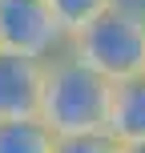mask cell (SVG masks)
Instances as JSON below:
<instances>
[{"instance_id":"obj_1","label":"cell","mask_w":145,"mask_h":153,"mask_svg":"<svg viewBox=\"0 0 145 153\" xmlns=\"http://www.w3.org/2000/svg\"><path fill=\"white\" fill-rule=\"evenodd\" d=\"M109 101L113 81L73 56L65 48L61 56L45 61V93H40V121L57 137H81V133L109 129Z\"/></svg>"},{"instance_id":"obj_2","label":"cell","mask_w":145,"mask_h":153,"mask_svg":"<svg viewBox=\"0 0 145 153\" xmlns=\"http://www.w3.org/2000/svg\"><path fill=\"white\" fill-rule=\"evenodd\" d=\"M69 53L109 81H129L145 73V16L109 8L105 16L81 28L69 40Z\"/></svg>"},{"instance_id":"obj_3","label":"cell","mask_w":145,"mask_h":153,"mask_svg":"<svg viewBox=\"0 0 145 153\" xmlns=\"http://www.w3.org/2000/svg\"><path fill=\"white\" fill-rule=\"evenodd\" d=\"M0 48L53 61L69 48V32L48 0H0Z\"/></svg>"},{"instance_id":"obj_4","label":"cell","mask_w":145,"mask_h":153,"mask_svg":"<svg viewBox=\"0 0 145 153\" xmlns=\"http://www.w3.org/2000/svg\"><path fill=\"white\" fill-rule=\"evenodd\" d=\"M40 93H45V61L0 48V121L40 117Z\"/></svg>"},{"instance_id":"obj_5","label":"cell","mask_w":145,"mask_h":153,"mask_svg":"<svg viewBox=\"0 0 145 153\" xmlns=\"http://www.w3.org/2000/svg\"><path fill=\"white\" fill-rule=\"evenodd\" d=\"M109 133L121 145H141L145 141V73L129 76V81H113Z\"/></svg>"},{"instance_id":"obj_6","label":"cell","mask_w":145,"mask_h":153,"mask_svg":"<svg viewBox=\"0 0 145 153\" xmlns=\"http://www.w3.org/2000/svg\"><path fill=\"white\" fill-rule=\"evenodd\" d=\"M57 133L40 117L28 121H0V153H57Z\"/></svg>"},{"instance_id":"obj_7","label":"cell","mask_w":145,"mask_h":153,"mask_svg":"<svg viewBox=\"0 0 145 153\" xmlns=\"http://www.w3.org/2000/svg\"><path fill=\"white\" fill-rule=\"evenodd\" d=\"M57 12V20L65 24V32H69V40L77 36L81 28H89L97 16H105L109 8H113V0H48Z\"/></svg>"},{"instance_id":"obj_8","label":"cell","mask_w":145,"mask_h":153,"mask_svg":"<svg viewBox=\"0 0 145 153\" xmlns=\"http://www.w3.org/2000/svg\"><path fill=\"white\" fill-rule=\"evenodd\" d=\"M57 153H125V145L113 137V133H81V137H61L57 141Z\"/></svg>"},{"instance_id":"obj_9","label":"cell","mask_w":145,"mask_h":153,"mask_svg":"<svg viewBox=\"0 0 145 153\" xmlns=\"http://www.w3.org/2000/svg\"><path fill=\"white\" fill-rule=\"evenodd\" d=\"M113 8H125V12H137V16H145V0H113Z\"/></svg>"},{"instance_id":"obj_10","label":"cell","mask_w":145,"mask_h":153,"mask_svg":"<svg viewBox=\"0 0 145 153\" xmlns=\"http://www.w3.org/2000/svg\"><path fill=\"white\" fill-rule=\"evenodd\" d=\"M125 153H145V141L141 145H125Z\"/></svg>"}]
</instances>
